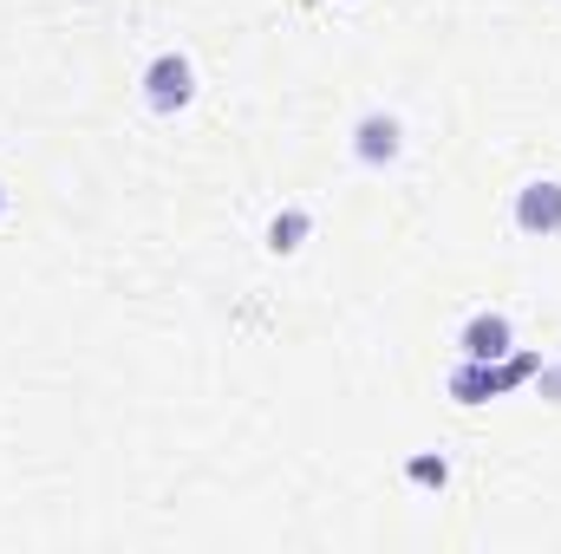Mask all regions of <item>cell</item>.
Masks as SVG:
<instances>
[{"label": "cell", "instance_id": "4", "mask_svg": "<svg viewBox=\"0 0 561 554\" xmlns=\"http://www.w3.org/2000/svg\"><path fill=\"white\" fill-rule=\"evenodd\" d=\"M353 157H359L366 170L399 163V157H405V118H399V112H359V118H353Z\"/></svg>", "mask_w": 561, "mask_h": 554}, {"label": "cell", "instance_id": "2", "mask_svg": "<svg viewBox=\"0 0 561 554\" xmlns=\"http://www.w3.org/2000/svg\"><path fill=\"white\" fill-rule=\"evenodd\" d=\"M138 85H144V105H150L157 118H176V112L196 105V66H190V53H176V46L150 53V66L138 72Z\"/></svg>", "mask_w": 561, "mask_h": 554}, {"label": "cell", "instance_id": "9", "mask_svg": "<svg viewBox=\"0 0 561 554\" xmlns=\"http://www.w3.org/2000/svg\"><path fill=\"white\" fill-rule=\"evenodd\" d=\"M0 222H7V183H0Z\"/></svg>", "mask_w": 561, "mask_h": 554}, {"label": "cell", "instance_id": "5", "mask_svg": "<svg viewBox=\"0 0 561 554\" xmlns=\"http://www.w3.org/2000/svg\"><path fill=\"white\" fill-rule=\"evenodd\" d=\"M510 346H516V320L503 307H477L457 326V359H503Z\"/></svg>", "mask_w": 561, "mask_h": 554}, {"label": "cell", "instance_id": "8", "mask_svg": "<svg viewBox=\"0 0 561 554\" xmlns=\"http://www.w3.org/2000/svg\"><path fill=\"white\" fill-rule=\"evenodd\" d=\"M536 392H542L549 405H561V366H542V372H536Z\"/></svg>", "mask_w": 561, "mask_h": 554}, {"label": "cell", "instance_id": "1", "mask_svg": "<svg viewBox=\"0 0 561 554\" xmlns=\"http://www.w3.org/2000/svg\"><path fill=\"white\" fill-rule=\"evenodd\" d=\"M536 372H542V353H516V346L503 359H457L450 366V399L457 405H490V399L529 385Z\"/></svg>", "mask_w": 561, "mask_h": 554}, {"label": "cell", "instance_id": "6", "mask_svg": "<svg viewBox=\"0 0 561 554\" xmlns=\"http://www.w3.org/2000/svg\"><path fill=\"white\" fill-rule=\"evenodd\" d=\"M268 255H300L307 242H313V209L307 203H280L275 216H268Z\"/></svg>", "mask_w": 561, "mask_h": 554}, {"label": "cell", "instance_id": "3", "mask_svg": "<svg viewBox=\"0 0 561 554\" xmlns=\"http://www.w3.org/2000/svg\"><path fill=\"white\" fill-rule=\"evenodd\" d=\"M510 222H516V235H529V242L561 235V176H529V183L516 189V203H510Z\"/></svg>", "mask_w": 561, "mask_h": 554}, {"label": "cell", "instance_id": "7", "mask_svg": "<svg viewBox=\"0 0 561 554\" xmlns=\"http://www.w3.org/2000/svg\"><path fill=\"white\" fill-rule=\"evenodd\" d=\"M405 483H412V489H431V496L450 489V457H444V450H412V457H405Z\"/></svg>", "mask_w": 561, "mask_h": 554}]
</instances>
